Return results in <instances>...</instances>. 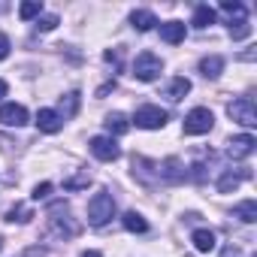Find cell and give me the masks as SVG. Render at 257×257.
<instances>
[{"label":"cell","mask_w":257,"mask_h":257,"mask_svg":"<svg viewBox=\"0 0 257 257\" xmlns=\"http://www.w3.org/2000/svg\"><path fill=\"white\" fill-rule=\"evenodd\" d=\"M218 257H242V248H239V245H224Z\"/></svg>","instance_id":"obj_31"},{"label":"cell","mask_w":257,"mask_h":257,"mask_svg":"<svg viewBox=\"0 0 257 257\" xmlns=\"http://www.w3.org/2000/svg\"><path fill=\"white\" fill-rule=\"evenodd\" d=\"M245 179H251V170H248V167H227V170H221L215 188H218L221 194H230V191H236Z\"/></svg>","instance_id":"obj_7"},{"label":"cell","mask_w":257,"mask_h":257,"mask_svg":"<svg viewBox=\"0 0 257 257\" xmlns=\"http://www.w3.org/2000/svg\"><path fill=\"white\" fill-rule=\"evenodd\" d=\"M191 242H194V248L200 251V254H209V251H215V233L209 230V227H200V230H194L191 233Z\"/></svg>","instance_id":"obj_16"},{"label":"cell","mask_w":257,"mask_h":257,"mask_svg":"<svg viewBox=\"0 0 257 257\" xmlns=\"http://www.w3.org/2000/svg\"><path fill=\"white\" fill-rule=\"evenodd\" d=\"M31 218H34V212H31V206H25V203L13 206V209L7 212V221H13V224H16V221H19V224H28Z\"/></svg>","instance_id":"obj_24"},{"label":"cell","mask_w":257,"mask_h":257,"mask_svg":"<svg viewBox=\"0 0 257 257\" xmlns=\"http://www.w3.org/2000/svg\"><path fill=\"white\" fill-rule=\"evenodd\" d=\"M191 25H194V28H200V31H203V28H209V25H215V10H212V7H206V4H203V7H197V10H194V22H191Z\"/></svg>","instance_id":"obj_23"},{"label":"cell","mask_w":257,"mask_h":257,"mask_svg":"<svg viewBox=\"0 0 257 257\" xmlns=\"http://www.w3.org/2000/svg\"><path fill=\"white\" fill-rule=\"evenodd\" d=\"M254 146H257V140H254L251 134H239V137H233V140L227 143V155H230L233 161H245V158L254 155Z\"/></svg>","instance_id":"obj_10"},{"label":"cell","mask_w":257,"mask_h":257,"mask_svg":"<svg viewBox=\"0 0 257 257\" xmlns=\"http://www.w3.org/2000/svg\"><path fill=\"white\" fill-rule=\"evenodd\" d=\"M37 127H40L43 134H58L61 127H64V121L58 118L55 109H40V112H37Z\"/></svg>","instance_id":"obj_13"},{"label":"cell","mask_w":257,"mask_h":257,"mask_svg":"<svg viewBox=\"0 0 257 257\" xmlns=\"http://www.w3.org/2000/svg\"><path fill=\"white\" fill-rule=\"evenodd\" d=\"M233 218H239L242 224H254L257 221V203L254 200H242L233 206Z\"/></svg>","instance_id":"obj_21"},{"label":"cell","mask_w":257,"mask_h":257,"mask_svg":"<svg viewBox=\"0 0 257 257\" xmlns=\"http://www.w3.org/2000/svg\"><path fill=\"white\" fill-rule=\"evenodd\" d=\"M185 34H188V28H185L182 22H167V25H161V40L170 43V46H179V43L185 40Z\"/></svg>","instance_id":"obj_17"},{"label":"cell","mask_w":257,"mask_h":257,"mask_svg":"<svg viewBox=\"0 0 257 257\" xmlns=\"http://www.w3.org/2000/svg\"><path fill=\"white\" fill-rule=\"evenodd\" d=\"M88 185H91V176H88V173H82V176H76V179H67V182H64V188H67V191H79V188H88Z\"/></svg>","instance_id":"obj_28"},{"label":"cell","mask_w":257,"mask_h":257,"mask_svg":"<svg viewBox=\"0 0 257 257\" xmlns=\"http://www.w3.org/2000/svg\"><path fill=\"white\" fill-rule=\"evenodd\" d=\"M221 13L227 16L230 25H236V22H248V10L239 4V0H221Z\"/></svg>","instance_id":"obj_18"},{"label":"cell","mask_w":257,"mask_h":257,"mask_svg":"<svg viewBox=\"0 0 257 257\" xmlns=\"http://www.w3.org/2000/svg\"><path fill=\"white\" fill-rule=\"evenodd\" d=\"M103 58H106V64H112L115 70H121V49H112V52H106Z\"/></svg>","instance_id":"obj_29"},{"label":"cell","mask_w":257,"mask_h":257,"mask_svg":"<svg viewBox=\"0 0 257 257\" xmlns=\"http://www.w3.org/2000/svg\"><path fill=\"white\" fill-rule=\"evenodd\" d=\"M79 230H82V224L70 215L67 203L58 200V203L49 209V233L58 236V239H73V236H79Z\"/></svg>","instance_id":"obj_1"},{"label":"cell","mask_w":257,"mask_h":257,"mask_svg":"<svg viewBox=\"0 0 257 257\" xmlns=\"http://www.w3.org/2000/svg\"><path fill=\"white\" fill-rule=\"evenodd\" d=\"M79 257H103V254H100V251H82Z\"/></svg>","instance_id":"obj_34"},{"label":"cell","mask_w":257,"mask_h":257,"mask_svg":"<svg viewBox=\"0 0 257 257\" xmlns=\"http://www.w3.org/2000/svg\"><path fill=\"white\" fill-rule=\"evenodd\" d=\"M0 251H4V239H0Z\"/></svg>","instance_id":"obj_35"},{"label":"cell","mask_w":257,"mask_h":257,"mask_svg":"<svg viewBox=\"0 0 257 257\" xmlns=\"http://www.w3.org/2000/svg\"><path fill=\"white\" fill-rule=\"evenodd\" d=\"M164 73V61L155 55V52H140L137 61H134V76L140 82H155L158 76Z\"/></svg>","instance_id":"obj_4"},{"label":"cell","mask_w":257,"mask_h":257,"mask_svg":"<svg viewBox=\"0 0 257 257\" xmlns=\"http://www.w3.org/2000/svg\"><path fill=\"white\" fill-rule=\"evenodd\" d=\"M28 109L22 103H0V124L4 127H22L28 124Z\"/></svg>","instance_id":"obj_9"},{"label":"cell","mask_w":257,"mask_h":257,"mask_svg":"<svg viewBox=\"0 0 257 257\" xmlns=\"http://www.w3.org/2000/svg\"><path fill=\"white\" fill-rule=\"evenodd\" d=\"M79 103H82V94H79V91H70L67 97H61V103H58V109H55L58 118H61V121L73 118V115L79 112Z\"/></svg>","instance_id":"obj_15"},{"label":"cell","mask_w":257,"mask_h":257,"mask_svg":"<svg viewBox=\"0 0 257 257\" xmlns=\"http://www.w3.org/2000/svg\"><path fill=\"white\" fill-rule=\"evenodd\" d=\"M103 124H106V134H109L112 140H115V137H124L127 131H131V121H127L124 112H109Z\"/></svg>","instance_id":"obj_12"},{"label":"cell","mask_w":257,"mask_h":257,"mask_svg":"<svg viewBox=\"0 0 257 257\" xmlns=\"http://www.w3.org/2000/svg\"><path fill=\"white\" fill-rule=\"evenodd\" d=\"M167 109H161V106H140L137 109V115H134V121H137V127H143V131H161V127L167 124Z\"/></svg>","instance_id":"obj_6"},{"label":"cell","mask_w":257,"mask_h":257,"mask_svg":"<svg viewBox=\"0 0 257 257\" xmlns=\"http://www.w3.org/2000/svg\"><path fill=\"white\" fill-rule=\"evenodd\" d=\"M49 191H52V185H49V182L37 185V188H34V200H43V197H49Z\"/></svg>","instance_id":"obj_32"},{"label":"cell","mask_w":257,"mask_h":257,"mask_svg":"<svg viewBox=\"0 0 257 257\" xmlns=\"http://www.w3.org/2000/svg\"><path fill=\"white\" fill-rule=\"evenodd\" d=\"M19 16H22L25 22L40 19V16H43V4H40V0H28V4H22V7H19Z\"/></svg>","instance_id":"obj_25"},{"label":"cell","mask_w":257,"mask_h":257,"mask_svg":"<svg viewBox=\"0 0 257 257\" xmlns=\"http://www.w3.org/2000/svg\"><path fill=\"white\" fill-rule=\"evenodd\" d=\"M58 22H61V19H58L55 13H46V16H40V19H37V31H55V28H58Z\"/></svg>","instance_id":"obj_26"},{"label":"cell","mask_w":257,"mask_h":257,"mask_svg":"<svg viewBox=\"0 0 257 257\" xmlns=\"http://www.w3.org/2000/svg\"><path fill=\"white\" fill-rule=\"evenodd\" d=\"M230 37H233V40H245V37H251V25H248V22H236V25H230Z\"/></svg>","instance_id":"obj_27"},{"label":"cell","mask_w":257,"mask_h":257,"mask_svg":"<svg viewBox=\"0 0 257 257\" xmlns=\"http://www.w3.org/2000/svg\"><path fill=\"white\" fill-rule=\"evenodd\" d=\"M227 115L233 121H239L242 127H257V106L251 97H236L230 106H227Z\"/></svg>","instance_id":"obj_5"},{"label":"cell","mask_w":257,"mask_h":257,"mask_svg":"<svg viewBox=\"0 0 257 257\" xmlns=\"http://www.w3.org/2000/svg\"><path fill=\"white\" fill-rule=\"evenodd\" d=\"M88 146H91V155L97 161H103V164H112V161L121 158V149H118V143L112 137H94Z\"/></svg>","instance_id":"obj_8"},{"label":"cell","mask_w":257,"mask_h":257,"mask_svg":"<svg viewBox=\"0 0 257 257\" xmlns=\"http://www.w3.org/2000/svg\"><path fill=\"white\" fill-rule=\"evenodd\" d=\"M121 224H124V230H127V233H146V230H149V221H146L140 212H124Z\"/></svg>","instance_id":"obj_22"},{"label":"cell","mask_w":257,"mask_h":257,"mask_svg":"<svg viewBox=\"0 0 257 257\" xmlns=\"http://www.w3.org/2000/svg\"><path fill=\"white\" fill-rule=\"evenodd\" d=\"M115 218V197L103 188V191H97L91 200H88V224L91 227H103V224H109Z\"/></svg>","instance_id":"obj_2"},{"label":"cell","mask_w":257,"mask_h":257,"mask_svg":"<svg viewBox=\"0 0 257 257\" xmlns=\"http://www.w3.org/2000/svg\"><path fill=\"white\" fill-rule=\"evenodd\" d=\"M191 91V79H185V76H176V79H170V85L164 88V97L170 100V103H179L185 94Z\"/></svg>","instance_id":"obj_14"},{"label":"cell","mask_w":257,"mask_h":257,"mask_svg":"<svg viewBox=\"0 0 257 257\" xmlns=\"http://www.w3.org/2000/svg\"><path fill=\"white\" fill-rule=\"evenodd\" d=\"M200 73H203L206 79H218V76L224 73V58H221V55L203 58V61H200Z\"/></svg>","instance_id":"obj_20"},{"label":"cell","mask_w":257,"mask_h":257,"mask_svg":"<svg viewBox=\"0 0 257 257\" xmlns=\"http://www.w3.org/2000/svg\"><path fill=\"white\" fill-rule=\"evenodd\" d=\"M131 25H134L140 34H146V31H152V28L158 25V19H155V13H149V10H134V13H131Z\"/></svg>","instance_id":"obj_19"},{"label":"cell","mask_w":257,"mask_h":257,"mask_svg":"<svg viewBox=\"0 0 257 257\" xmlns=\"http://www.w3.org/2000/svg\"><path fill=\"white\" fill-rule=\"evenodd\" d=\"M182 127H185L188 137H203V134H209L212 127H215V115H212V109L197 106V109H191V112L185 115Z\"/></svg>","instance_id":"obj_3"},{"label":"cell","mask_w":257,"mask_h":257,"mask_svg":"<svg viewBox=\"0 0 257 257\" xmlns=\"http://www.w3.org/2000/svg\"><path fill=\"white\" fill-rule=\"evenodd\" d=\"M10 49H13V46H10V37H7V34H0V61H7V58H10Z\"/></svg>","instance_id":"obj_30"},{"label":"cell","mask_w":257,"mask_h":257,"mask_svg":"<svg viewBox=\"0 0 257 257\" xmlns=\"http://www.w3.org/2000/svg\"><path fill=\"white\" fill-rule=\"evenodd\" d=\"M158 176L164 179V182H170V185H179V182H185V167H182V161L179 158H167V161H161L158 164Z\"/></svg>","instance_id":"obj_11"},{"label":"cell","mask_w":257,"mask_h":257,"mask_svg":"<svg viewBox=\"0 0 257 257\" xmlns=\"http://www.w3.org/2000/svg\"><path fill=\"white\" fill-rule=\"evenodd\" d=\"M7 91H10V85H7L4 79H0V100H4V97H7Z\"/></svg>","instance_id":"obj_33"}]
</instances>
